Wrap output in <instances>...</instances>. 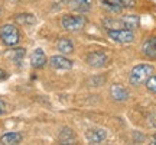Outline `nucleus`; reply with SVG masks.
Masks as SVG:
<instances>
[{
  "instance_id": "nucleus-1",
  "label": "nucleus",
  "mask_w": 156,
  "mask_h": 145,
  "mask_svg": "<svg viewBox=\"0 0 156 145\" xmlns=\"http://www.w3.org/2000/svg\"><path fill=\"white\" fill-rule=\"evenodd\" d=\"M140 19L137 15H126L123 17H119V19H112V17H107L104 19V28L108 31V29H136L139 26Z\"/></svg>"
},
{
  "instance_id": "nucleus-2",
  "label": "nucleus",
  "mask_w": 156,
  "mask_h": 145,
  "mask_svg": "<svg viewBox=\"0 0 156 145\" xmlns=\"http://www.w3.org/2000/svg\"><path fill=\"white\" fill-rule=\"evenodd\" d=\"M153 71H155L153 67L149 64H139V65L133 67V70L130 71L129 80L133 86H140V84L146 83V80L153 74Z\"/></svg>"
},
{
  "instance_id": "nucleus-3",
  "label": "nucleus",
  "mask_w": 156,
  "mask_h": 145,
  "mask_svg": "<svg viewBox=\"0 0 156 145\" xmlns=\"http://www.w3.org/2000/svg\"><path fill=\"white\" fill-rule=\"evenodd\" d=\"M0 39L2 42L7 46H15L20 41V34L19 29L15 25H3L0 28Z\"/></svg>"
},
{
  "instance_id": "nucleus-4",
  "label": "nucleus",
  "mask_w": 156,
  "mask_h": 145,
  "mask_svg": "<svg viewBox=\"0 0 156 145\" xmlns=\"http://www.w3.org/2000/svg\"><path fill=\"white\" fill-rule=\"evenodd\" d=\"M85 17L83 16H75V15H65L62 17L61 25L65 31H69V32H77V31H81L85 25Z\"/></svg>"
},
{
  "instance_id": "nucleus-5",
  "label": "nucleus",
  "mask_w": 156,
  "mask_h": 145,
  "mask_svg": "<svg viewBox=\"0 0 156 145\" xmlns=\"http://www.w3.org/2000/svg\"><path fill=\"white\" fill-rule=\"evenodd\" d=\"M108 38L119 44H130L134 39V32L132 29H108Z\"/></svg>"
},
{
  "instance_id": "nucleus-6",
  "label": "nucleus",
  "mask_w": 156,
  "mask_h": 145,
  "mask_svg": "<svg viewBox=\"0 0 156 145\" xmlns=\"http://www.w3.org/2000/svg\"><path fill=\"white\" fill-rule=\"evenodd\" d=\"M87 62L94 68H103L106 65H108L110 58L104 52H101V51H94V52H91V54L87 55Z\"/></svg>"
},
{
  "instance_id": "nucleus-7",
  "label": "nucleus",
  "mask_w": 156,
  "mask_h": 145,
  "mask_svg": "<svg viewBox=\"0 0 156 145\" xmlns=\"http://www.w3.org/2000/svg\"><path fill=\"white\" fill-rule=\"evenodd\" d=\"M103 3L113 10H122V9H132L136 6V0H103Z\"/></svg>"
},
{
  "instance_id": "nucleus-8",
  "label": "nucleus",
  "mask_w": 156,
  "mask_h": 145,
  "mask_svg": "<svg viewBox=\"0 0 156 145\" xmlns=\"http://www.w3.org/2000/svg\"><path fill=\"white\" fill-rule=\"evenodd\" d=\"M49 64L56 70H71L73 68V61L68 60L62 55H54L51 57Z\"/></svg>"
},
{
  "instance_id": "nucleus-9",
  "label": "nucleus",
  "mask_w": 156,
  "mask_h": 145,
  "mask_svg": "<svg viewBox=\"0 0 156 145\" xmlns=\"http://www.w3.org/2000/svg\"><path fill=\"white\" fill-rule=\"evenodd\" d=\"M85 138L88 142L91 144H100L103 141L107 138V134L104 129H100V128H95V129H88L87 134H85Z\"/></svg>"
},
{
  "instance_id": "nucleus-10",
  "label": "nucleus",
  "mask_w": 156,
  "mask_h": 145,
  "mask_svg": "<svg viewBox=\"0 0 156 145\" xmlns=\"http://www.w3.org/2000/svg\"><path fill=\"white\" fill-rule=\"evenodd\" d=\"M110 96L113 97V100L116 102H124L129 99V90L124 89L120 84H113L112 89H110Z\"/></svg>"
},
{
  "instance_id": "nucleus-11",
  "label": "nucleus",
  "mask_w": 156,
  "mask_h": 145,
  "mask_svg": "<svg viewBox=\"0 0 156 145\" xmlns=\"http://www.w3.org/2000/svg\"><path fill=\"white\" fill-rule=\"evenodd\" d=\"M142 51H143V55H146L151 60L156 58V36H151L147 38L142 45Z\"/></svg>"
},
{
  "instance_id": "nucleus-12",
  "label": "nucleus",
  "mask_w": 156,
  "mask_h": 145,
  "mask_svg": "<svg viewBox=\"0 0 156 145\" xmlns=\"http://www.w3.org/2000/svg\"><path fill=\"white\" fill-rule=\"evenodd\" d=\"M45 64H46V55H45V52L41 48L35 50L30 54V65L34 68H42Z\"/></svg>"
},
{
  "instance_id": "nucleus-13",
  "label": "nucleus",
  "mask_w": 156,
  "mask_h": 145,
  "mask_svg": "<svg viewBox=\"0 0 156 145\" xmlns=\"http://www.w3.org/2000/svg\"><path fill=\"white\" fill-rule=\"evenodd\" d=\"M69 9L74 12H88L93 6V0H68Z\"/></svg>"
},
{
  "instance_id": "nucleus-14",
  "label": "nucleus",
  "mask_w": 156,
  "mask_h": 145,
  "mask_svg": "<svg viewBox=\"0 0 156 145\" xmlns=\"http://www.w3.org/2000/svg\"><path fill=\"white\" fill-rule=\"evenodd\" d=\"M22 139H23V136L19 132H7V134H5L0 138V142L2 144L12 145V144H19Z\"/></svg>"
},
{
  "instance_id": "nucleus-15",
  "label": "nucleus",
  "mask_w": 156,
  "mask_h": 145,
  "mask_svg": "<svg viewBox=\"0 0 156 145\" xmlns=\"http://www.w3.org/2000/svg\"><path fill=\"white\" fill-rule=\"evenodd\" d=\"M56 46H58V51H61L62 54H73L74 52L73 42H71L69 39H67V38L59 39V41H58V44H56Z\"/></svg>"
},
{
  "instance_id": "nucleus-16",
  "label": "nucleus",
  "mask_w": 156,
  "mask_h": 145,
  "mask_svg": "<svg viewBox=\"0 0 156 145\" xmlns=\"http://www.w3.org/2000/svg\"><path fill=\"white\" fill-rule=\"evenodd\" d=\"M59 141L64 144H71L75 141V134H74L73 129L69 128H62L59 132Z\"/></svg>"
},
{
  "instance_id": "nucleus-17",
  "label": "nucleus",
  "mask_w": 156,
  "mask_h": 145,
  "mask_svg": "<svg viewBox=\"0 0 156 145\" xmlns=\"http://www.w3.org/2000/svg\"><path fill=\"white\" fill-rule=\"evenodd\" d=\"M16 22L20 25H34L36 22L34 15H29V13H23V15H17L16 16Z\"/></svg>"
},
{
  "instance_id": "nucleus-18",
  "label": "nucleus",
  "mask_w": 156,
  "mask_h": 145,
  "mask_svg": "<svg viewBox=\"0 0 156 145\" xmlns=\"http://www.w3.org/2000/svg\"><path fill=\"white\" fill-rule=\"evenodd\" d=\"M23 55H25V50L23 48H17V50L12 51V60H13V62H16V64H20Z\"/></svg>"
},
{
  "instance_id": "nucleus-19",
  "label": "nucleus",
  "mask_w": 156,
  "mask_h": 145,
  "mask_svg": "<svg viewBox=\"0 0 156 145\" xmlns=\"http://www.w3.org/2000/svg\"><path fill=\"white\" fill-rule=\"evenodd\" d=\"M146 87H147V90H149V91L156 93V76H153V74H152L151 77L146 80Z\"/></svg>"
},
{
  "instance_id": "nucleus-20",
  "label": "nucleus",
  "mask_w": 156,
  "mask_h": 145,
  "mask_svg": "<svg viewBox=\"0 0 156 145\" xmlns=\"http://www.w3.org/2000/svg\"><path fill=\"white\" fill-rule=\"evenodd\" d=\"M5 110H6V103L3 100H0V115L5 113Z\"/></svg>"
},
{
  "instance_id": "nucleus-21",
  "label": "nucleus",
  "mask_w": 156,
  "mask_h": 145,
  "mask_svg": "<svg viewBox=\"0 0 156 145\" xmlns=\"http://www.w3.org/2000/svg\"><path fill=\"white\" fill-rule=\"evenodd\" d=\"M6 77H7V72H6L5 70H2V68H0V81H2V80H5Z\"/></svg>"
},
{
  "instance_id": "nucleus-22",
  "label": "nucleus",
  "mask_w": 156,
  "mask_h": 145,
  "mask_svg": "<svg viewBox=\"0 0 156 145\" xmlns=\"http://www.w3.org/2000/svg\"><path fill=\"white\" fill-rule=\"evenodd\" d=\"M153 142H155V144H156V134L153 135Z\"/></svg>"
},
{
  "instance_id": "nucleus-23",
  "label": "nucleus",
  "mask_w": 156,
  "mask_h": 145,
  "mask_svg": "<svg viewBox=\"0 0 156 145\" xmlns=\"http://www.w3.org/2000/svg\"><path fill=\"white\" fill-rule=\"evenodd\" d=\"M0 15H2V9H0Z\"/></svg>"
}]
</instances>
